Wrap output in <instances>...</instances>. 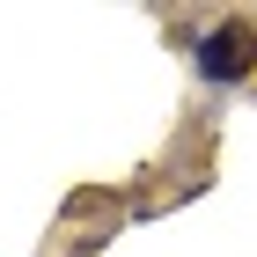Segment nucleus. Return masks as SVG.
<instances>
[{
  "label": "nucleus",
  "instance_id": "obj_1",
  "mask_svg": "<svg viewBox=\"0 0 257 257\" xmlns=\"http://www.w3.org/2000/svg\"><path fill=\"white\" fill-rule=\"evenodd\" d=\"M198 66H206V81H235L257 66V37H250V22H220L213 37L198 44Z\"/></svg>",
  "mask_w": 257,
  "mask_h": 257
}]
</instances>
